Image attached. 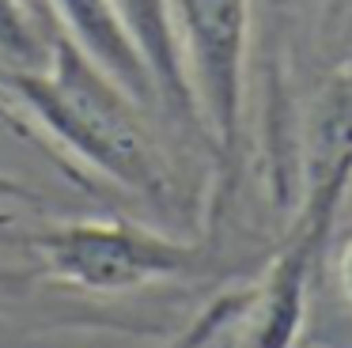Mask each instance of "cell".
I'll use <instances>...</instances> for the list:
<instances>
[{
	"label": "cell",
	"instance_id": "1",
	"mask_svg": "<svg viewBox=\"0 0 352 348\" xmlns=\"http://www.w3.org/2000/svg\"><path fill=\"white\" fill-rule=\"evenodd\" d=\"M0 113L107 186L160 208L175 201V178L144 110L69 38L54 34L42 68H0Z\"/></svg>",
	"mask_w": 352,
	"mask_h": 348
},
{
	"label": "cell",
	"instance_id": "2",
	"mask_svg": "<svg viewBox=\"0 0 352 348\" xmlns=\"http://www.w3.org/2000/svg\"><path fill=\"white\" fill-rule=\"evenodd\" d=\"M0 254L23 257L34 284L87 299H122L205 272L208 250L129 219H57L0 231Z\"/></svg>",
	"mask_w": 352,
	"mask_h": 348
},
{
	"label": "cell",
	"instance_id": "3",
	"mask_svg": "<svg viewBox=\"0 0 352 348\" xmlns=\"http://www.w3.org/2000/svg\"><path fill=\"white\" fill-rule=\"evenodd\" d=\"M170 23L201 136L220 155L223 193H231L243 159L250 0H170Z\"/></svg>",
	"mask_w": 352,
	"mask_h": 348
},
{
	"label": "cell",
	"instance_id": "4",
	"mask_svg": "<svg viewBox=\"0 0 352 348\" xmlns=\"http://www.w3.org/2000/svg\"><path fill=\"white\" fill-rule=\"evenodd\" d=\"M57 34L69 38L107 80H114L140 110H160V95L110 0H46Z\"/></svg>",
	"mask_w": 352,
	"mask_h": 348
},
{
	"label": "cell",
	"instance_id": "5",
	"mask_svg": "<svg viewBox=\"0 0 352 348\" xmlns=\"http://www.w3.org/2000/svg\"><path fill=\"white\" fill-rule=\"evenodd\" d=\"M110 4H114L118 19L125 23V30H129L133 45H137L140 61L148 68V76H152L155 95H160V110L167 118L182 121L186 129H193V136H201L197 113H193V98H190V87H186L182 57H178V42H175L170 0H110Z\"/></svg>",
	"mask_w": 352,
	"mask_h": 348
},
{
	"label": "cell",
	"instance_id": "6",
	"mask_svg": "<svg viewBox=\"0 0 352 348\" xmlns=\"http://www.w3.org/2000/svg\"><path fill=\"white\" fill-rule=\"evenodd\" d=\"M54 34L23 0H0V68H42Z\"/></svg>",
	"mask_w": 352,
	"mask_h": 348
},
{
	"label": "cell",
	"instance_id": "7",
	"mask_svg": "<svg viewBox=\"0 0 352 348\" xmlns=\"http://www.w3.org/2000/svg\"><path fill=\"white\" fill-rule=\"evenodd\" d=\"M0 204H42V197H38V189L23 186L19 178L0 174Z\"/></svg>",
	"mask_w": 352,
	"mask_h": 348
},
{
	"label": "cell",
	"instance_id": "8",
	"mask_svg": "<svg viewBox=\"0 0 352 348\" xmlns=\"http://www.w3.org/2000/svg\"><path fill=\"white\" fill-rule=\"evenodd\" d=\"M337 284H341V295H344V303L352 307V235L344 239V246H341V257H337Z\"/></svg>",
	"mask_w": 352,
	"mask_h": 348
}]
</instances>
